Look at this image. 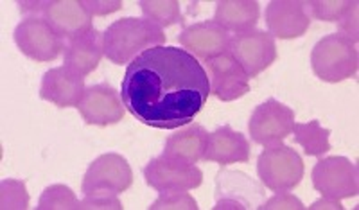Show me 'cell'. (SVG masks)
Instances as JSON below:
<instances>
[{
  "mask_svg": "<svg viewBox=\"0 0 359 210\" xmlns=\"http://www.w3.org/2000/svg\"><path fill=\"white\" fill-rule=\"evenodd\" d=\"M210 79L191 52L156 46L128 65L121 97L137 120L158 130L184 128L205 106Z\"/></svg>",
  "mask_w": 359,
  "mask_h": 210,
  "instance_id": "6da1fadb",
  "label": "cell"
},
{
  "mask_svg": "<svg viewBox=\"0 0 359 210\" xmlns=\"http://www.w3.org/2000/svg\"><path fill=\"white\" fill-rule=\"evenodd\" d=\"M163 43L162 27L146 18H121L104 31V56L115 65L131 63L144 50Z\"/></svg>",
  "mask_w": 359,
  "mask_h": 210,
  "instance_id": "7a4b0ae2",
  "label": "cell"
},
{
  "mask_svg": "<svg viewBox=\"0 0 359 210\" xmlns=\"http://www.w3.org/2000/svg\"><path fill=\"white\" fill-rule=\"evenodd\" d=\"M311 66L316 78L325 83H339L358 74L359 56L355 43L339 33L323 36L311 52Z\"/></svg>",
  "mask_w": 359,
  "mask_h": 210,
  "instance_id": "3957f363",
  "label": "cell"
},
{
  "mask_svg": "<svg viewBox=\"0 0 359 210\" xmlns=\"http://www.w3.org/2000/svg\"><path fill=\"white\" fill-rule=\"evenodd\" d=\"M257 174L262 186L273 192L293 190L304 178V160L290 146L266 148L259 155Z\"/></svg>",
  "mask_w": 359,
  "mask_h": 210,
  "instance_id": "277c9868",
  "label": "cell"
},
{
  "mask_svg": "<svg viewBox=\"0 0 359 210\" xmlns=\"http://www.w3.org/2000/svg\"><path fill=\"white\" fill-rule=\"evenodd\" d=\"M133 183V171L118 153H107L95 158L86 169L81 183L85 196H118Z\"/></svg>",
  "mask_w": 359,
  "mask_h": 210,
  "instance_id": "5b68a950",
  "label": "cell"
},
{
  "mask_svg": "<svg viewBox=\"0 0 359 210\" xmlns=\"http://www.w3.org/2000/svg\"><path fill=\"white\" fill-rule=\"evenodd\" d=\"M15 43L22 54L38 63L54 62L67 49L63 38L40 15H29L15 29Z\"/></svg>",
  "mask_w": 359,
  "mask_h": 210,
  "instance_id": "8992f818",
  "label": "cell"
},
{
  "mask_svg": "<svg viewBox=\"0 0 359 210\" xmlns=\"http://www.w3.org/2000/svg\"><path fill=\"white\" fill-rule=\"evenodd\" d=\"M294 111L277 99H268L253 110L248 132L255 144L264 148L280 146L293 133Z\"/></svg>",
  "mask_w": 359,
  "mask_h": 210,
  "instance_id": "52a82bcc",
  "label": "cell"
},
{
  "mask_svg": "<svg viewBox=\"0 0 359 210\" xmlns=\"http://www.w3.org/2000/svg\"><path fill=\"white\" fill-rule=\"evenodd\" d=\"M313 187L332 200L354 198L359 192L358 165L345 157L322 158L314 165Z\"/></svg>",
  "mask_w": 359,
  "mask_h": 210,
  "instance_id": "ba28073f",
  "label": "cell"
},
{
  "mask_svg": "<svg viewBox=\"0 0 359 210\" xmlns=\"http://www.w3.org/2000/svg\"><path fill=\"white\" fill-rule=\"evenodd\" d=\"M229 52L250 78L264 72L277 59L275 38L266 31H248L230 38Z\"/></svg>",
  "mask_w": 359,
  "mask_h": 210,
  "instance_id": "9c48e42d",
  "label": "cell"
},
{
  "mask_svg": "<svg viewBox=\"0 0 359 210\" xmlns=\"http://www.w3.org/2000/svg\"><path fill=\"white\" fill-rule=\"evenodd\" d=\"M146 183L156 192L168 190H192L198 189L203 181V173L194 164L175 160L165 155L149 160L144 167Z\"/></svg>",
  "mask_w": 359,
  "mask_h": 210,
  "instance_id": "30bf717a",
  "label": "cell"
},
{
  "mask_svg": "<svg viewBox=\"0 0 359 210\" xmlns=\"http://www.w3.org/2000/svg\"><path fill=\"white\" fill-rule=\"evenodd\" d=\"M78 110L83 120L90 126H111L121 122L126 113L123 97L108 83H99L86 88Z\"/></svg>",
  "mask_w": 359,
  "mask_h": 210,
  "instance_id": "8fae6325",
  "label": "cell"
},
{
  "mask_svg": "<svg viewBox=\"0 0 359 210\" xmlns=\"http://www.w3.org/2000/svg\"><path fill=\"white\" fill-rule=\"evenodd\" d=\"M63 40H76L92 31V15L83 0H45L41 15Z\"/></svg>",
  "mask_w": 359,
  "mask_h": 210,
  "instance_id": "7c38bea8",
  "label": "cell"
},
{
  "mask_svg": "<svg viewBox=\"0 0 359 210\" xmlns=\"http://www.w3.org/2000/svg\"><path fill=\"white\" fill-rule=\"evenodd\" d=\"M230 38L232 36L229 31L223 29L219 24L207 20L185 27L178 36V41L194 58L207 63L221 54L229 52Z\"/></svg>",
  "mask_w": 359,
  "mask_h": 210,
  "instance_id": "4fadbf2b",
  "label": "cell"
},
{
  "mask_svg": "<svg viewBox=\"0 0 359 210\" xmlns=\"http://www.w3.org/2000/svg\"><path fill=\"white\" fill-rule=\"evenodd\" d=\"M268 33L280 40H293L309 29L311 15L302 0H273L266 6Z\"/></svg>",
  "mask_w": 359,
  "mask_h": 210,
  "instance_id": "5bb4252c",
  "label": "cell"
},
{
  "mask_svg": "<svg viewBox=\"0 0 359 210\" xmlns=\"http://www.w3.org/2000/svg\"><path fill=\"white\" fill-rule=\"evenodd\" d=\"M207 65L210 72V94L216 95L219 101L230 103L241 99L250 92V76L230 56V52L210 59Z\"/></svg>",
  "mask_w": 359,
  "mask_h": 210,
  "instance_id": "9a60e30c",
  "label": "cell"
},
{
  "mask_svg": "<svg viewBox=\"0 0 359 210\" xmlns=\"http://www.w3.org/2000/svg\"><path fill=\"white\" fill-rule=\"evenodd\" d=\"M85 78L69 66L47 70L41 78L40 97L57 108H78L85 94Z\"/></svg>",
  "mask_w": 359,
  "mask_h": 210,
  "instance_id": "2e32d148",
  "label": "cell"
},
{
  "mask_svg": "<svg viewBox=\"0 0 359 210\" xmlns=\"http://www.w3.org/2000/svg\"><path fill=\"white\" fill-rule=\"evenodd\" d=\"M216 200H232L243 209H259L266 202V190L262 183L250 178L241 171L221 169L216 174Z\"/></svg>",
  "mask_w": 359,
  "mask_h": 210,
  "instance_id": "e0dca14e",
  "label": "cell"
},
{
  "mask_svg": "<svg viewBox=\"0 0 359 210\" xmlns=\"http://www.w3.org/2000/svg\"><path fill=\"white\" fill-rule=\"evenodd\" d=\"M203 160L219 165L246 164L250 160L248 139L241 132H233L229 124L221 126L216 132L208 133Z\"/></svg>",
  "mask_w": 359,
  "mask_h": 210,
  "instance_id": "ac0fdd59",
  "label": "cell"
},
{
  "mask_svg": "<svg viewBox=\"0 0 359 210\" xmlns=\"http://www.w3.org/2000/svg\"><path fill=\"white\" fill-rule=\"evenodd\" d=\"M102 54H104V34L99 33L97 29H92L67 46L65 66L85 78L97 69Z\"/></svg>",
  "mask_w": 359,
  "mask_h": 210,
  "instance_id": "d6986e66",
  "label": "cell"
},
{
  "mask_svg": "<svg viewBox=\"0 0 359 210\" xmlns=\"http://www.w3.org/2000/svg\"><path fill=\"white\" fill-rule=\"evenodd\" d=\"M207 139L208 133L201 124H187L185 128H180L169 136L162 155L185 164H196L203 160Z\"/></svg>",
  "mask_w": 359,
  "mask_h": 210,
  "instance_id": "ffe728a7",
  "label": "cell"
},
{
  "mask_svg": "<svg viewBox=\"0 0 359 210\" xmlns=\"http://www.w3.org/2000/svg\"><path fill=\"white\" fill-rule=\"evenodd\" d=\"M261 6L255 0H221L216 6L214 22L229 33H248L255 29Z\"/></svg>",
  "mask_w": 359,
  "mask_h": 210,
  "instance_id": "44dd1931",
  "label": "cell"
},
{
  "mask_svg": "<svg viewBox=\"0 0 359 210\" xmlns=\"http://www.w3.org/2000/svg\"><path fill=\"white\" fill-rule=\"evenodd\" d=\"M294 142L302 146L307 157H322L331 149L329 135L331 130L322 128L318 120H309V122H294Z\"/></svg>",
  "mask_w": 359,
  "mask_h": 210,
  "instance_id": "7402d4cb",
  "label": "cell"
},
{
  "mask_svg": "<svg viewBox=\"0 0 359 210\" xmlns=\"http://www.w3.org/2000/svg\"><path fill=\"white\" fill-rule=\"evenodd\" d=\"M140 9L146 20L153 22L158 27L184 24V17L180 13V2L176 0H142Z\"/></svg>",
  "mask_w": 359,
  "mask_h": 210,
  "instance_id": "603a6c76",
  "label": "cell"
},
{
  "mask_svg": "<svg viewBox=\"0 0 359 210\" xmlns=\"http://www.w3.org/2000/svg\"><path fill=\"white\" fill-rule=\"evenodd\" d=\"M79 200L72 189L62 183L50 186L43 190L38 202V210H79Z\"/></svg>",
  "mask_w": 359,
  "mask_h": 210,
  "instance_id": "cb8c5ba5",
  "label": "cell"
},
{
  "mask_svg": "<svg viewBox=\"0 0 359 210\" xmlns=\"http://www.w3.org/2000/svg\"><path fill=\"white\" fill-rule=\"evenodd\" d=\"M306 4L307 11H311L314 18L325 22H338L352 8L354 2H351V0H311Z\"/></svg>",
  "mask_w": 359,
  "mask_h": 210,
  "instance_id": "d4e9b609",
  "label": "cell"
},
{
  "mask_svg": "<svg viewBox=\"0 0 359 210\" xmlns=\"http://www.w3.org/2000/svg\"><path fill=\"white\" fill-rule=\"evenodd\" d=\"M29 194L25 181L2 180L0 183V209H27Z\"/></svg>",
  "mask_w": 359,
  "mask_h": 210,
  "instance_id": "484cf974",
  "label": "cell"
},
{
  "mask_svg": "<svg viewBox=\"0 0 359 210\" xmlns=\"http://www.w3.org/2000/svg\"><path fill=\"white\" fill-rule=\"evenodd\" d=\"M149 210H198V203L187 190H168L160 192Z\"/></svg>",
  "mask_w": 359,
  "mask_h": 210,
  "instance_id": "4316f807",
  "label": "cell"
},
{
  "mask_svg": "<svg viewBox=\"0 0 359 210\" xmlns=\"http://www.w3.org/2000/svg\"><path fill=\"white\" fill-rule=\"evenodd\" d=\"M259 209H262V210H304V209H307V206L304 205V203L300 202L297 196H293V194H290L287 190H284V192L275 194L273 198L262 203Z\"/></svg>",
  "mask_w": 359,
  "mask_h": 210,
  "instance_id": "83f0119b",
  "label": "cell"
},
{
  "mask_svg": "<svg viewBox=\"0 0 359 210\" xmlns=\"http://www.w3.org/2000/svg\"><path fill=\"white\" fill-rule=\"evenodd\" d=\"M79 210H123V203L117 196H85Z\"/></svg>",
  "mask_w": 359,
  "mask_h": 210,
  "instance_id": "f1b7e54d",
  "label": "cell"
},
{
  "mask_svg": "<svg viewBox=\"0 0 359 210\" xmlns=\"http://www.w3.org/2000/svg\"><path fill=\"white\" fill-rule=\"evenodd\" d=\"M358 2H354L352 8L338 20V33L354 43L358 41Z\"/></svg>",
  "mask_w": 359,
  "mask_h": 210,
  "instance_id": "f546056e",
  "label": "cell"
},
{
  "mask_svg": "<svg viewBox=\"0 0 359 210\" xmlns=\"http://www.w3.org/2000/svg\"><path fill=\"white\" fill-rule=\"evenodd\" d=\"M83 4L88 9L90 15H99V17L110 15L123 8L121 0H83Z\"/></svg>",
  "mask_w": 359,
  "mask_h": 210,
  "instance_id": "4dcf8cb0",
  "label": "cell"
},
{
  "mask_svg": "<svg viewBox=\"0 0 359 210\" xmlns=\"http://www.w3.org/2000/svg\"><path fill=\"white\" fill-rule=\"evenodd\" d=\"M311 210H329V209H332V210H343L345 209V206L341 205V203H339V200H332V198H325V196H323L322 200H318V202H314L313 205L309 206Z\"/></svg>",
  "mask_w": 359,
  "mask_h": 210,
  "instance_id": "1f68e13d",
  "label": "cell"
}]
</instances>
